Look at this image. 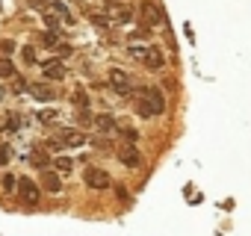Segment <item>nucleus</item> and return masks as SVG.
I'll return each instance as SVG.
<instances>
[{
  "instance_id": "obj_12",
  "label": "nucleus",
  "mask_w": 251,
  "mask_h": 236,
  "mask_svg": "<svg viewBox=\"0 0 251 236\" xmlns=\"http://www.w3.org/2000/svg\"><path fill=\"white\" fill-rule=\"evenodd\" d=\"M92 124H95V127H98L100 133H112V130L118 127V121H115V118H112L109 112H103V115H98V118H95V121H92Z\"/></svg>"
},
{
  "instance_id": "obj_20",
  "label": "nucleus",
  "mask_w": 251,
  "mask_h": 236,
  "mask_svg": "<svg viewBox=\"0 0 251 236\" xmlns=\"http://www.w3.org/2000/svg\"><path fill=\"white\" fill-rule=\"evenodd\" d=\"M18 127H21V118L18 115H9L6 118V130H18Z\"/></svg>"
},
{
  "instance_id": "obj_4",
  "label": "nucleus",
  "mask_w": 251,
  "mask_h": 236,
  "mask_svg": "<svg viewBox=\"0 0 251 236\" xmlns=\"http://www.w3.org/2000/svg\"><path fill=\"white\" fill-rule=\"evenodd\" d=\"M136 9H139V18H142L145 30H154L157 24H163V12H160V6H157V3H151V0H142Z\"/></svg>"
},
{
  "instance_id": "obj_24",
  "label": "nucleus",
  "mask_w": 251,
  "mask_h": 236,
  "mask_svg": "<svg viewBox=\"0 0 251 236\" xmlns=\"http://www.w3.org/2000/svg\"><path fill=\"white\" fill-rule=\"evenodd\" d=\"M24 59H27V62H36V53H33V47H24Z\"/></svg>"
},
{
  "instance_id": "obj_26",
  "label": "nucleus",
  "mask_w": 251,
  "mask_h": 236,
  "mask_svg": "<svg viewBox=\"0 0 251 236\" xmlns=\"http://www.w3.org/2000/svg\"><path fill=\"white\" fill-rule=\"evenodd\" d=\"M30 3H33V6H36V9H42V6H45V3H50V0H30Z\"/></svg>"
},
{
  "instance_id": "obj_15",
  "label": "nucleus",
  "mask_w": 251,
  "mask_h": 236,
  "mask_svg": "<svg viewBox=\"0 0 251 236\" xmlns=\"http://www.w3.org/2000/svg\"><path fill=\"white\" fill-rule=\"evenodd\" d=\"M71 100H74V106H77V109H89V94H86L83 89H77V92L71 94Z\"/></svg>"
},
{
  "instance_id": "obj_2",
  "label": "nucleus",
  "mask_w": 251,
  "mask_h": 236,
  "mask_svg": "<svg viewBox=\"0 0 251 236\" xmlns=\"http://www.w3.org/2000/svg\"><path fill=\"white\" fill-rule=\"evenodd\" d=\"M42 18H45V24H48V27H53V30H59V24H62V21H65V24H71V15H68L65 3H59V0H50V3H45V6H42Z\"/></svg>"
},
{
  "instance_id": "obj_1",
  "label": "nucleus",
  "mask_w": 251,
  "mask_h": 236,
  "mask_svg": "<svg viewBox=\"0 0 251 236\" xmlns=\"http://www.w3.org/2000/svg\"><path fill=\"white\" fill-rule=\"evenodd\" d=\"M133 106L142 118H157L166 112V97L160 89L154 86H142V89H133Z\"/></svg>"
},
{
  "instance_id": "obj_11",
  "label": "nucleus",
  "mask_w": 251,
  "mask_h": 236,
  "mask_svg": "<svg viewBox=\"0 0 251 236\" xmlns=\"http://www.w3.org/2000/svg\"><path fill=\"white\" fill-rule=\"evenodd\" d=\"M106 15H109V21H121V24H127V21L133 18V12H130V9H124L121 3H112V0L106 3Z\"/></svg>"
},
{
  "instance_id": "obj_3",
  "label": "nucleus",
  "mask_w": 251,
  "mask_h": 236,
  "mask_svg": "<svg viewBox=\"0 0 251 236\" xmlns=\"http://www.w3.org/2000/svg\"><path fill=\"white\" fill-rule=\"evenodd\" d=\"M83 145H89V139L83 130H74V127H62L50 142V148H83Z\"/></svg>"
},
{
  "instance_id": "obj_17",
  "label": "nucleus",
  "mask_w": 251,
  "mask_h": 236,
  "mask_svg": "<svg viewBox=\"0 0 251 236\" xmlns=\"http://www.w3.org/2000/svg\"><path fill=\"white\" fill-rule=\"evenodd\" d=\"M33 94L42 97V100H50V97H53V92H50L48 86H33Z\"/></svg>"
},
{
  "instance_id": "obj_22",
  "label": "nucleus",
  "mask_w": 251,
  "mask_h": 236,
  "mask_svg": "<svg viewBox=\"0 0 251 236\" xmlns=\"http://www.w3.org/2000/svg\"><path fill=\"white\" fill-rule=\"evenodd\" d=\"M15 186H18V183H15V177H12V174H6V177H3V189H6V192H12Z\"/></svg>"
},
{
  "instance_id": "obj_8",
  "label": "nucleus",
  "mask_w": 251,
  "mask_h": 236,
  "mask_svg": "<svg viewBox=\"0 0 251 236\" xmlns=\"http://www.w3.org/2000/svg\"><path fill=\"white\" fill-rule=\"evenodd\" d=\"M83 180H86V186H92V189H109V174H106L103 168L89 165L86 174H83Z\"/></svg>"
},
{
  "instance_id": "obj_16",
  "label": "nucleus",
  "mask_w": 251,
  "mask_h": 236,
  "mask_svg": "<svg viewBox=\"0 0 251 236\" xmlns=\"http://www.w3.org/2000/svg\"><path fill=\"white\" fill-rule=\"evenodd\" d=\"M42 42H45V45H48V47H59V36H56V30H53V27H50V30H48V33H45V39H42Z\"/></svg>"
},
{
  "instance_id": "obj_5",
  "label": "nucleus",
  "mask_w": 251,
  "mask_h": 236,
  "mask_svg": "<svg viewBox=\"0 0 251 236\" xmlns=\"http://www.w3.org/2000/svg\"><path fill=\"white\" fill-rule=\"evenodd\" d=\"M106 80H109L112 92H118V94H133V77H130L127 71H121V68H112Z\"/></svg>"
},
{
  "instance_id": "obj_27",
  "label": "nucleus",
  "mask_w": 251,
  "mask_h": 236,
  "mask_svg": "<svg viewBox=\"0 0 251 236\" xmlns=\"http://www.w3.org/2000/svg\"><path fill=\"white\" fill-rule=\"evenodd\" d=\"M0 97H3V94H0Z\"/></svg>"
},
{
  "instance_id": "obj_6",
  "label": "nucleus",
  "mask_w": 251,
  "mask_h": 236,
  "mask_svg": "<svg viewBox=\"0 0 251 236\" xmlns=\"http://www.w3.org/2000/svg\"><path fill=\"white\" fill-rule=\"evenodd\" d=\"M115 157L127 165V168H136L139 165V151H136V142H130V139H124V142H118L115 145Z\"/></svg>"
},
{
  "instance_id": "obj_13",
  "label": "nucleus",
  "mask_w": 251,
  "mask_h": 236,
  "mask_svg": "<svg viewBox=\"0 0 251 236\" xmlns=\"http://www.w3.org/2000/svg\"><path fill=\"white\" fill-rule=\"evenodd\" d=\"M42 186H45L48 192H53V195H56V192H59V177H56V171L45 168V171H42Z\"/></svg>"
},
{
  "instance_id": "obj_10",
  "label": "nucleus",
  "mask_w": 251,
  "mask_h": 236,
  "mask_svg": "<svg viewBox=\"0 0 251 236\" xmlns=\"http://www.w3.org/2000/svg\"><path fill=\"white\" fill-rule=\"evenodd\" d=\"M142 62H145L151 71H157V68H163V65H166V56H163V50H160V47L148 45V47H145V56H142Z\"/></svg>"
},
{
  "instance_id": "obj_7",
  "label": "nucleus",
  "mask_w": 251,
  "mask_h": 236,
  "mask_svg": "<svg viewBox=\"0 0 251 236\" xmlns=\"http://www.w3.org/2000/svg\"><path fill=\"white\" fill-rule=\"evenodd\" d=\"M18 198H21V204L36 207L39 198H42V192H39V186H36L30 177H21V180H18Z\"/></svg>"
},
{
  "instance_id": "obj_23",
  "label": "nucleus",
  "mask_w": 251,
  "mask_h": 236,
  "mask_svg": "<svg viewBox=\"0 0 251 236\" xmlns=\"http://www.w3.org/2000/svg\"><path fill=\"white\" fill-rule=\"evenodd\" d=\"M56 53H59V56H71V45H62V42H59V47H56Z\"/></svg>"
},
{
  "instance_id": "obj_9",
  "label": "nucleus",
  "mask_w": 251,
  "mask_h": 236,
  "mask_svg": "<svg viewBox=\"0 0 251 236\" xmlns=\"http://www.w3.org/2000/svg\"><path fill=\"white\" fill-rule=\"evenodd\" d=\"M42 71H45L48 80H65V77H68V68H65L59 59H48V62H42Z\"/></svg>"
},
{
  "instance_id": "obj_14",
  "label": "nucleus",
  "mask_w": 251,
  "mask_h": 236,
  "mask_svg": "<svg viewBox=\"0 0 251 236\" xmlns=\"http://www.w3.org/2000/svg\"><path fill=\"white\" fill-rule=\"evenodd\" d=\"M30 163H33L36 168H45V165H50V157H48V151H42V148H36V151L30 154Z\"/></svg>"
},
{
  "instance_id": "obj_21",
  "label": "nucleus",
  "mask_w": 251,
  "mask_h": 236,
  "mask_svg": "<svg viewBox=\"0 0 251 236\" xmlns=\"http://www.w3.org/2000/svg\"><path fill=\"white\" fill-rule=\"evenodd\" d=\"M6 163H9V148H6V145H0V168H3Z\"/></svg>"
},
{
  "instance_id": "obj_18",
  "label": "nucleus",
  "mask_w": 251,
  "mask_h": 236,
  "mask_svg": "<svg viewBox=\"0 0 251 236\" xmlns=\"http://www.w3.org/2000/svg\"><path fill=\"white\" fill-rule=\"evenodd\" d=\"M53 165H56V171H62V174H68V171H71V165H74V163H71V160H68V157H59V160H56V163H53Z\"/></svg>"
},
{
  "instance_id": "obj_19",
  "label": "nucleus",
  "mask_w": 251,
  "mask_h": 236,
  "mask_svg": "<svg viewBox=\"0 0 251 236\" xmlns=\"http://www.w3.org/2000/svg\"><path fill=\"white\" fill-rule=\"evenodd\" d=\"M39 121H42V124H53V121H56V112H53V109L39 112Z\"/></svg>"
},
{
  "instance_id": "obj_25",
  "label": "nucleus",
  "mask_w": 251,
  "mask_h": 236,
  "mask_svg": "<svg viewBox=\"0 0 251 236\" xmlns=\"http://www.w3.org/2000/svg\"><path fill=\"white\" fill-rule=\"evenodd\" d=\"M12 47H15L12 42H0V50H3V53H12Z\"/></svg>"
}]
</instances>
